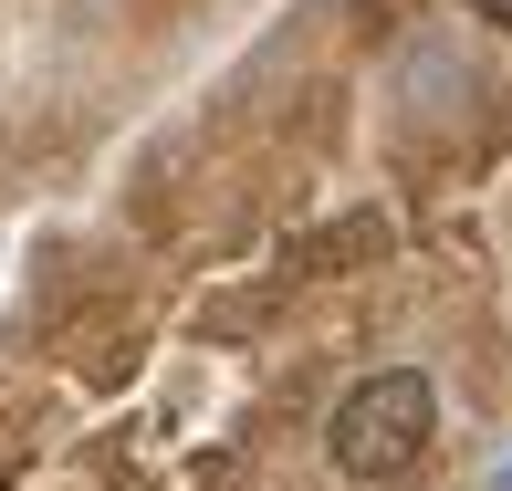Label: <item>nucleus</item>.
I'll return each instance as SVG.
<instances>
[{
  "instance_id": "nucleus-1",
  "label": "nucleus",
  "mask_w": 512,
  "mask_h": 491,
  "mask_svg": "<svg viewBox=\"0 0 512 491\" xmlns=\"http://www.w3.org/2000/svg\"><path fill=\"white\" fill-rule=\"evenodd\" d=\"M429 429H439L429 366H377V377H356V387L335 397V418H324V460H335V481L377 491V481H408L418 471Z\"/></svg>"
},
{
  "instance_id": "nucleus-2",
  "label": "nucleus",
  "mask_w": 512,
  "mask_h": 491,
  "mask_svg": "<svg viewBox=\"0 0 512 491\" xmlns=\"http://www.w3.org/2000/svg\"><path fill=\"white\" fill-rule=\"evenodd\" d=\"M471 21H492V32H512V0H460Z\"/></svg>"
},
{
  "instance_id": "nucleus-3",
  "label": "nucleus",
  "mask_w": 512,
  "mask_h": 491,
  "mask_svg": "<svg viewBox=\"0 0 512 491\" xmlns=\"http://www.w3.org/2000/svg\"><path fill=\"white\" fill-rule=\"evenodd\" d=\"M492 491H512V460H502V471H492Z\"/></svg>"
}]
</instances>
